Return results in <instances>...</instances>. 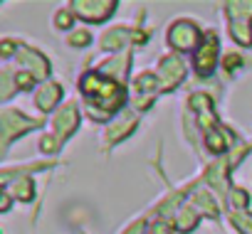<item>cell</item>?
<instances>
[{"mask_svg": "<svg viewBox=\"0 0 252 234\" xmlns=\"http://www.w3.org/2000/svg\"><path fill=\"white\" fill-rule=\"evenodd\" d=\"M183 77H186V64L176 54H168V57L161 59V64H158V79H161V86L166 91L173 89L178 81H183Z\"/></svg>", "mask_w": 252, "mask_h": 234, "instance_id": "8992f818", "label": "cell"}, {"mask_svg": "<svg viewBox=\"0 0 252 234\" xmlns=\"http://www.w3.org/2000/svg\"><path fill=\"white\" fill-rule=\"evenodd\" d=\"M10 94H13V84H10V72L5 69L3 72V101H8Z\"/></svg>", "mask_w": 252, "mask_h": 234, "instance_id": "44dd1931", "label": "cell"}, {"mask_svg": "<svg viewBox=\"0 0 252 234\" xmlns=\"http://www.w3.org/2000/svg\"><path fill=\"white\" fill-rule=\"evenodd\" d=\"M200 42V30L193 20H178L171 25L168 30V45L173 50H181V52H190L195 50V45Z\"/></svg>", "mask_w": 252, "mask_h": 234, "instance_id": "6da1fadb", "label": "cell"}, {"mask_svg": "<svg viewBox=\"0 0 252 234\" xmlns=\"http://www.w3.org/2000/svg\"><path fill=\"white\" fill-rule=\"evenodd\" d=\"M225 8H227V15H230V20H235V18L252 20V0H250V3H227Z\"/></svg>", "mask_w": 252, "mask_h": 234, "instance_id": "9a60e30c", "label": "cell"}, {"mask_svg": "<svg viewBox=\"0 0 252 234\" xmlns=\"http://www.w3.org/2000/svg\"><path fill=\"white\" fill-rule=\"evenodd\" d=\"M232 205L235 207H247V192L245 190H235L232 192Z\"/></svg>", "mask_w": 252, "mask_h": 234, "instance_id": "603a6c76", "label": "cell"}, {"mask_svg": "<svg viewBox=\"0 0 252 234\" xmlns=\"http://www.w3.org/2000/svg\"><path fill=\"white\" fill-rule=\"evenodd\" d=\"M62 99V86L60 84H55V81H47L45 86H40V91L35 94V104H37V108L40 111H52L55 108V104Z\"/></svg>", "mask_w": 252, "mask_h": 234, "instance_id": "ba28073f", "label": "cell"}, {"mask_svg": "<svg viewBox=\"0 0 252 234\" xmlns=\"http://www.w3.org/2000/svg\"><path fill=\"white\" fill-rule=\"evenodd\" d=\"M72 8H74V15H79L82 20L101 23L114 13L116 0H77V3H72Z\"/></svg>", "mask_w": 252, "mask_h": 234, "instance_id": "3957f363", "label": "cell"}, {"mask_svg": "<svg viewBox=\"0 0 252 234\" xmlns=\"http://www.w3.org/2000/svg\"><path fill=\"white\" fill-rule=\"evenodd\" d=\"M232 224L237 227V232H242V234H252V214L232 212Z\"/></svg>", "mask_w": 252, "mask_h": 234, "instance_id": "e0dca14e", "label": "cell"}, {"mask_svg": "<svg viewBox=\"0 0 252 234\" xmlns=\"http://www.w3.org/2000/svg\"><path fill=\"white\" fill-rule=\"evenodd\" d=\"M8 192L13 190L15 192V197L18 200H23V202H28V200H32V195H35V185H32V180L30 178H18L15 180V185L13 187H5Z\"/></svg>", "mask_w": 252, "mask_h": 234, "instance_id": "4fadbf2b", "label": "cell"}, {"mask_svg": "<svg viewBox=\"0 0 252 234\" xmlns=\"http://www.w3.org/2000/svg\"><path fill=\"white\" fill-rule=\"evenodd\" d=\"M136 89H139L141 94L158 89V77H154V74H141V77H136Z\"/></svg>", "mask_w": 252, "mask_h": 234, "instance_id": "ac0fdd59", "label": "cell"}, {"mask_svg": "<svg viewBox=\"0 0 252 234\" xmlns=\"http://www.w3.org/2000/svg\"><path fill=\"white\" fill-rule=\"evenodd\" d=\"M205 146L213 151V153H222L225 151V141H222V133L218 131V129H213V131H208L205 133Z\"/></svg>", "mask_w": 252, "mask_h": 234, "instance_id": "2e32d148", "label": "cell"}, {"mask_svg": "<svg viewBox=\"0 0 252 234\" xmlns=\"http://www.w3.org/2000/svg\"><path fill=\"white\" fill-rule=\"evenodd\" d=\"M124 234H144V219H139V222H131V224H129V229H126Z\"/></svg>", "mask_w": 252, "mask_h": 234, "instance_id": "cb8c5ba5", "label": "cell"}, {"mask_svg": "<svg viewBox=\"0 0 252 234\" xmlns=\"http://www.w3.org/2000/svg\"><path fill=\"white\" fill-rule=\"evenodd\" d=\"M151 234H173V229H171L163 219H156L154 227H151Z\"/></svg>", "mask_w": 252, "mask_h": 234, "instance_id": "7402d4cb", "label": "cell"}, {"mask_svg": "<svg viewBox=\"0 0 252 234\" xmlns=\"http://www.w3.org/2000/svg\"><path fill=\"white\" fill-rule=\"evenodd\" d=\"M198 224V209L195 207H181L176 212V227L181 232H190Z\"/></svg>", "mask_w": 252, "mask_h": 234, "instance_id": "8fae6325", "label": "cell"}, {"mask_svg": "<svg viewBox=\"0 0 252 234\" xmlns=\"http://www.w3.org/2000/svg\"><path fill=\"white\" fill-rule=\"evenodd\" d=\"M55 25H57L60 30H69V27H72V13H69V10H60V13L55 15Z\"/></svg>", "mask_w": 252, "mask_h": 234, "instance_id": "ffe728a7", "label": "cell"}, {"mask_svg": "<svg viewBox=\"0 0 252 234\" xmlns=\"http://www.w3.org/2000/svg\"><path fill=\"white\" fill-rule=\"evenodd\" d=\"M18 62H20V67H23L28 74H32L35 79H45V77L50 74V64H47V59H45L40 52L30 50V47H25V50L18 52Z\"/></svg>", "mask_w": 252, "mask_h": 234, "instance_id": "52a82bcc", "label": "cell"}, {"mask_svg": "<svg viewBox=\"0 0 252 234\" xmlns=\"http://www.w3.org/2000/svg\"><path fill=\"white\" fill-rule=\"evenodd\" d=\"M218 50H220L218 35L215 32H208L205 42L198 47V54H195V72L200 77H208L215 69V64H218Z\"/></svg>", "mask_w": 252, "mask_h": 234, "instance_id": "5b68a950", "label": "cell"}, {"mask_svg": "<svg viewBox=\"0 0 252 234\" xmlns=\"http://www.w3.org/2000/svg\"><path fill=\"white\" fill-rule=\"evenodd\" d=\"M230 35L237 45L252 47V20H242V18L230 20Z\"/></svg>", "mask_w": 252, "mask_h": 234, "instance_id": "9c48e42d", "label": "cell"}, {"mask_svg": "<svg viewBox=\"0 0 252 234\" xmlns=\"http://www.w3.org/2000/svg\"><path fill=\"white\" fill-rule=\"evenodd\" d=\"M89 42H92V35H89L87 30H79V32L69 35V45H72V47H87Z\"/></svg>", "mask_w": 252, "mask_h": 234, "instance_id": "d6986e66", "label": "cell"}, {"mask_svg": "<svg viewBox=\"0 0 252 234\" xmlns=\"http://www.w3.org/2000/svg\"><path fill=\"white\" fill-rule=\"evenodd\" d=\"M77 126H79V111H77L74 104H67V106L60 108V113L55 116V133H50V136L57 141V146H62V143L77 131Z\"/></svg>", "mask_w": 252, "mask_h": 234, "instance_id": "277c9868", "label": "cell"}, {"mask_svg": "<svg viewBox=\"0 0 252 234\" xmlns=\"http://www.w3.org/2000/svg\"><path fill=\"white\" fill-rule=\"evenodd\" d=\"M13 52H15V50H13V42H10V40H5V42H3V57H10Z\"/></svg>", "mask_w": 252, "mask_h": 234, "instance_id": "484cf974", "label": "cell"}, {"mask_svg": "<svg viewBox=\"0 0 252 234\" xmlns=\"http://www.w3.org/2000/svg\"><path fill=\"white\" fill-rule=\"evenodd\" d=\"M126 42H129V30H126V27H111L101 37V47L104 50H121Z\"/></svg>", "mask_w": 252, "mask_h": 234, "instance_id": "30bf717a", "label": "cell"}, {"mask_svg": "<svg viewBox=\"0 0 252 234\" xmlns=\"http://www.w3.org/2000/svg\"><path fill=\"white\" fill-rule=\"evenodd\" d=\"M37 126H40V121L28 119V116H23L13 108H5L3 111V148L8 151L13 138H18L20 133H28L30 129H37Z\"/></svg>", "mask_w": 252, "mask_h": 234, "instance_id": "7a4b0ae2", "label": "cell"}, {"mask_svg": "<svg viewBox=\"0 0 252 234\" xmlns=\"http://www.w3.org/2000/svg\"><path fill=\"white\" fill-rule=\"evenodd\" d=\"M193 200H195V209H198V212H203V214H208V217H213V219L218 217V207H215V202H213V197H210L208 192H198Z\"/></svg>", "mask_w": 252, "mask_h": 234, "instance_id": "5bb4252c", "label": "cell"}, {"mask_svg": "<svg viewBox=\"0 0 252 234\" xmlns=\"http://www.w3.org/2000/svg\"><path fill=\"white\" fill-rule=\"evenodd\" d=\"M134 129H136V119H134V116H124L121 124H116V126L109 129V141H111V143H114V141H121L124 136H129Z\"/></svg>", "mask_w": 252, "mask_h": 234, "instance_id": "7c38bea8", "label": "cell"}, {"mask_svg": "<svg viewBox=\"0 0 252 234\" xmlns=\"http://www.w3.org/2000/svg\"><path fill=\"white\" fill-rule=\"evenodd\" d=\"M240 62H242V59H240L237 54H230V57H225V69H232L235 64L240 67Z\"/></svg>", "mask_w": 252, "mask_h": 234, "instance_id": "d4e9b609", "label": "cell"}]
</instances>
